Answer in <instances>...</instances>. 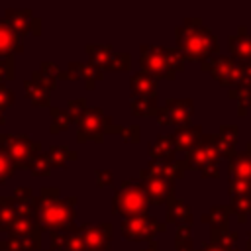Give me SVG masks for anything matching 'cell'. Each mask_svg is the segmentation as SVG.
Returning a JSON list of instances; mask_svg holds the SVG:
<instances>
[{"label": "cell", "mask_w": 251, "mask_h": 251, "mask_svg": "<svg viewBox=\"0 0 251 251\" xmlns=\"http://www.w3.org/2000/svg\"><path fill=\"white\" fill-rule=\"evenodd\" d=\"M176 155V147L173 141V135H159L151 145H149V157L151 161H161V163H173Z\"/></svg>", "instance_id": "44dd1931"}, {"label": "cell", "mask_w": 251, "mask_h": 251, "mask_svg": "<svg viewBox=\"0 0 251 251\" xmlns=\"http://www.w3.org/2000/svg\"><path fill=\"white\" fill-rule=\"evenodd\" d=\"M194 251H231V249H227V247H224V245H216V243H208V245H204L202 249H194Z\"/></svg>", "instance_id": "ee69618b"}, {"label": "cell", "mask_w": 251, "mask_h": 251, "mask_svg": "<svg viewBox=\"0 0 251 251\" xmlns=\"http://www.w3.org/2000/svg\"><path fill=\"white\" fill-rule=\"evenodd\" d=\"M51 161H49V155L47 153H39L33 161H31V165H29V171H31V175L33 176H49L51 175Z\"/></svg>", "instance_id": "836d02e7"}, {"label": "cell", "mask_w": 251, "mask_h": 251, "mask_svg": "<svg viewBox=\"0 0 251 251\" xmlns=\"http://www.w3.org/2000/svg\"><path fill=\"white\" fill-rule=\"evenodd\" d=\"M202 69H204V71H210V75H212L220 84L229 86V88H233V86L245 82L241 65H239L233 57L214 55V57H210L208 61L202 63Z\"/></svg>", "instance_id": "9c48e42d"}, {"label": "cell", "mask_w": 251, "mask_h": 251, "mask_svg": "<svg viewBox=\"0 0 251 251\" xmlns=\"http://www.w3.org/2000/svg\"><path fill=\"white\" fill-rule=\"evenodd\" d=\"M129 104H131V110H133L135 116H155V118H157L159 106H157V100H155V98L131 96Z\"/></svg>", "instance_id": "4dcf8cb0"}, {"label": "cell", "mask_w": 251, "mask_h": 251, "mask_svg": "<svg viewBox=\"0 0 251 251\" xmlns=\"http://www.w3.org/2000/svg\"><path fill=\"white\" fill-rule=\"evenodd\" d=\"M237 135H239V129H237V126H233V124H226V126L220 127L218 137H220V145H222V155H224V157L229 159V157L235 153Z\"/></svg>", "instance_id": "484cf974"}, {"label": "cell", "mask_w": 251, "mask_h": 251, "mask_svg": "<svg viewBox=\"0 0 251 251\" xmlns=\"http://www.w3.org/2000/svg\"><path fill=\"white\" fill-rule=\"evenodd\" d=\"M141 251H157V243H155V241H149V243H147V247H145V249H141Z\"/></svg>", "instance_id": "f6af8a7d"}, {"label": "cell", "mask_w": 251, "mask_h": 251, "mask_svg": "<svg viewBox=\"0 0 251 251\" xmlns=\"http://www.w3.org/2000/svg\"><path fill=\"white\" fill-rule=\"evenodd\" d=\"M231 251H239V249H237V247H233V249H231Z\"/></svg>", "instance_id": "681fc988"}, {"label": "cell", "mask_w": 251, "mask_h": 251, "mask_svg": "<svg viewBox=\"0 0 251 251\" xmlns=\"http://www.w3.org/2000/svg\"><path fill=\"white\" fill-rule=\"evenodd\" d=\"M49 114H51V127H49V131H51L53 135H55V133H61V131H65V129H69V126H71V122H73L69 110L51 106V108H49Z\"/></svg>", "instance_id": "1f68e13d"}, {"label": "cell", "mask_w": 251, "mask_h": 251, "mask_svg": "<svg viewBox=\"0 0 251 251\" xmlns=\"http://www.w3.org/2000/svg\"><path fill=\"white\" fill-rule=\"evenodd\" d=\"M186 173V165L182 159H176L173 163H161V161H149L139 171V182L143 184L149 206L167 204L175 198V180L182 178Z\"/></svg>", "instance_id": "6da1fadb"}, {"label": "cell", "mask_w": 251, "mask_h": 251, "mask_svg": "<svg viewBox=\"0 0 251 251\" xmlns=\"http://www.w3.org/2000/svg\"><path fill=\"white\" fill-rule=\"evenodd\" d=\"M76 139L78 143L84 141H96L102 143L106 133H122L124 127L116 126L110 116H106L100 108H86L78 118H76Z\"/></svg>", "instance_id": "52a82bcc"}, {"label": "cell", "mask_w": 251, "mask_h": 251, "mask_svg": "<svg viewBox=\"0 0 251 251\" xmlns=\"http://www.w3.org/2000/svg\"><path fill=\"white\" fill-rule=\"evenodd\" d=\"M24 90H25V96L29 98V102L33 106L51 108V90L45 88L43 84L35 82L33 78H27V80H24Z\"/></svg>", "instance_id": "d4e9b609"}, {"label": "cell", "mask_w": 251, "mask_h": 251, "mask_svg": "<svg viewBox=\"0 0 251 251\" xmlns=\"http://www.w3.org/2000/svg\"><path fill=\"white\" fill-rule=\"evenodd\" d=\"M82 233L88 251H110L112 245V224H82Z\"/></svg>", "instance_id": "5bb4252c"}, {"label": "cell", "mask_w": 251, "mask_h": 251, "mask_svg": "<svg viewBox=\"0 0 251 251\" xmlns=\"http://www.w3.org/2000/svg\"><path fill=\"white\" fill-rule=\"evenodd\" d=\"M167 222L169 224H176V226H190L192 224L190 206L180 198L169 200L167 202Z\"/></svg>", "instance_id": "603a6c76"}, {"label": "cell", "mask_w": 251, "mask_h": 251, "mask_svg": "<svg viewBox=\"0 0 251 251\" xmlns=\"http://www.w3.org/2000/svg\"><path fill=\"white\" fill-rule=\"evenodd\" d=\"M220 157L222 155V145H220V137L218 133H206L202 137V141L198 143V147H194L190 153H186V157L182 159L186 169H198L202 173V176H210V178H218L220 176Z\"/></svg>", "instance_id": "5b68a950"}, {"label": "cell", "mask_w": 251, "mask_h": 251, "mask_svg": "<svg viewBox=\"0 0 251 251\" xmlns=\"http://www.w3.org/2000/svg\"><path fill=\"white\" fill-rule=\"evenodd\" d=\"M247 153L251 155V143H247Z\"/></svg>", "instance_id": "c3c4849f"}, {"label": "cell", "mask_w": 251, "mask_h": 251, "mask_svg": "<svg viewBox=\"0 0 251 251\" xmlns=\"http://www.w3.org/2000/svg\"><path fill=\"white\" fill-rule=\"evenodd\" d=\"M49 249L51 251H88L82 226H76L71 231H53Z\"/></svg>", "instance_id": "9a60e30c"}, {"label": "cell", "mask_w": 251, "mask_h": 251, "mask_svg": "<svg viewBox=\"0 0 251 251\" xmlns=\"http://www.w3.org/2000/svg\"><path fill=\"white\" fill-rule=\"evenodd\" d=\"M229 51L235 61L251 59V33L245 25H239L233 35H229Z\"/></svg>", "instance_id": "ffe728a7"}, {"label": "cell", "mask_w": 251, "mask_h": 251, "mask_svg": "<svg viewBox=\"0 0 251 251\" xmlns=\"http://www.w3.org/2000/svg\"><path fill=\"white\" fill-rule=\"evenodd\" d=\"M237 63L241 65V71H243L245 80H251V59H247V61H237Z\"/></svg>", "instance_id": "7bdbcfd3"}, {"label": "cell", "mask_w": 251, "mask_h": 251, "mask_svg": "<svg viewBox=\"0 0 251 251\" xmlns=\"http://www.w3.org/2000/svg\"><path fill=\"white\" fill-rule=\"evenodd\" d=\"M47 251H51V249H47Z\"/></svg>", "instance_id": "f907efd6"}, {"label": "cell", "mask_w": 251, "mask_h": 251, "mask_svg": "<svg viewBox=\"0 0 251 251\" xmlns=\"http://www.w3.org/2000/svg\"><path fill=\"white\" fill-rule=\"evenodd\" d=\"M194 112V104L188 98H167L165 106L159 108L157 112V122L163 126H176L178 127H188L190 118Z\"/></svg>", "instance_id": "8fae6325"}, {"label": "cell", "mask_w": 251, "mask_h": 251, "mask_svg": "<svg viewBox=\"0 0 251 251\" xmlns=\"http://www.w3.org/2000/svg\"><path fill=\"white\" fill-rule=\"evenodd\" d=\"M47 155H49V161H51V167H65L69 161H76V151H73L71 147L67 145H51L47 149Z\"/></svg>", "instance_id": "f546056e"}, {"label": "cell", "mask_w": 251, "mask_h": 251, "mask_svg": "<svg viewBox=\"0 0 251 251\" xmlns=\"http://www.w3.org/2000/svg\"><path fill=\"white\" fill-rule=\"evenodd\" d=\"M16 167H14V163L10 161V157L0 149V184H4V182H8L14 175H16Z\"/></svg>", "instance_id": "8d00e7d4"}, {"label": "cell", "mask_w": 251, "mask_h": 251, "mask_svg": "<svg viewBox=\"0 0 251 251\" xmlns=\"http://www.w3.org/2000/svg\"><path fill=\"white\" fill-rule=\"evenodd\" d=\"M31 78H33L35 82H39V84H43L45 88H49L51 92H53V90L57 88V80H53V78H49V76H45V75H43V73H41L39 69L31 73Z\"/></svg>", "instance_id": "ab89813d"}, {"label": "cell", "mask_w": 251, "mask_h": 251, "mask_svg": "<svg viewBox=\"0 0 251 251\" xmlns=\"http://www.w3.org/2000/svg\"><path fill=\"white\" fill-rule=\"evenodd\" d=\"M86 55L90 57V65L108 71H129L131 55L129 53H116L112 45H86Z\"/></svg>", "instance_id": "7c38bea8"}, {"label": "cell", "mask_w": 251, "mask_h": 251, "mask_svg": "<svg viewBox=\"0 0 251 251\" xmlns=\"http://www.w3.org/2000/svg\"><path fill=\"white\" fill-rule=\"evenodd\" d=\"M16 76V63L12 55H2L0 57V84H4V80H14Z\"/></svg>", "instance_id": "d590c367"}, {"label": "cell", "mask_w": 251, "mask_h": 251, "mask_svg": "<svg viewBox=\"0 0 251 251\" xmlns=\"http://www.w3.org/2000/svg\"><path fill=\"white\" fill-rule=\"evenodd\" d=\"M231 212H235L237 222L245 224L251 216V196H231Z\"/></svg>", "instance_id": "d6a6232c"}, {"label": "cell", "mask_w": 251, "mask_h": 251, "mask_svg": "<svg viewBox=\"0 0 251 251\" xmlns=\"http://www.w3.org/2000/svg\"><path fill=\"white\" fill-rule=\"evenodd\" d=\"M4 22L22 37L27 33L33 35H41V20L33 16V12L29 8L25 10H18V8H8L4 14Z\"/></svg>", "instance_id": "4fadbf2b"}, {"label": "cell", "mask_w": 251, "mask_h": 251, "mask_svg": "<svg viewBox=\"0 0 251 251\" xmlns=\"http://www.w3.org/2000/svg\"><path fill=\"white\" fill-rule=\"evenodd\" d=\"M76 196L61 198L57 186L41 188L37 196V222L43 231H71L75 229Z\"/></svg>", "instance_id": "7a4b0ae2"}, {"label": "cell", "mask_w": 251, "mask_h": 251, "mask_svg": "<svg viewBox=\"0 0 251 251\" xmlns=\"http://www.w3.org/2000/svg\"><path fill=\"white\" fill-rule=\"evenodd\" d=\"M247 251H251V235H249V239H247Z\"/></svg>", "instance_id": "7dc6e473"}, {"label": "cell", "mask_w": 251, "mask_h": 251, "mask_svg": "<svg viewBox=\"0 0 251 251\" xmlns=\"http://www.w3.org/2000/svg\"><path fill=\"white\" fill-rule=\"evenodd\" d=\"M86 108H88V106H86V100H84V98H73V100L67 102V110H69L73 122H76V118H78Z\"/></svg>", "instance_id": "74e56055"}, {"label": "cell", "mask_w": 251, "mask_h": 251, "mask_svg": "<svg viewBox=\"0 0 251 251\" xmlns=\"http://www.w3.org/2000/svg\"><path fill=\"white\" fill-rule=\"evenodd\" d=\"M165 229H167V224H161L147 214L126 218L120 224V233L124 235V239H131V241H153V235Z\"/></svg>", "instance_id": "30bf717a"}, {"label": "cell", "mask_w": 251, "mask_h": 251, "mask_svg": "<svg viewBox=\"0 0 251 251\" xmlns=\"http://www.w3.org/2000/svg\"><path fill=\"white\" fill-rule=\"evenodd\" d=\"M229 212H231V208H227V206H214L208 214L202 216V222H206L214 231H226Z\"/></svg>", "instance_id": "4316f807"}, {"label": "cell", "mask_w": 251, "mask_h": 251, "mask_svg": "<svg viewBox=\"0 0 251 251\" xmlns=\"http://www.w3.org/2000/svg\"><path fill=\"white\" fill-rule=\"evenodd\" d=\"M67 75H69V80H78V78H82V80H84V86H86L88 90H92L94 84L104 78V71H102V69H98V67H94V65H90V63H76V61H71V63H69Z\"/></svg>", "instance_id": "2e32d148"}, {"label": "cell", "mask_w": 251, "mask_h": 251, "mask_svg": "<svg viewBox=\"0 0 251 251\" xmlns=\"http://www.w3.org/2000/svg\"><path fill=\"white\" fill-rule=\"evenodd\" d=\"M227 171H229V178H237V180H251V155L245 153H233L227 159Z\"/></svg>", "instance_id": "cb8c5ba5"}, {"label": "cell", "mask_w": 251, "mask_h": 251, "mask_svg": "<svg viewBox=\"0 0 251 251\" xmlns=\"http://www.w3.org/2000/svg\"><path fill=\"white\" fill-rule=\"evenodd\" d=\"M175 37L178 49L186 59L204 63L218 51V41L214 33L202 24L200 18H186L180 25L175 27Z\"/></svg>", "instance_id": "3957f363"}, {"label": "cell", "mask_w": 251, "mask_h": 251, "mask_svg": "<svg viewBox=\"0 0 251 251\" xmlns=\"http://www.w3.org/2000/svg\"><path fill=\"white\" fill-rule=\"evenodd\" d=\"M175 247H176V251H194V247H192V235H190V226H178L176 227Z\"/></svg>", "instance_id": "e575fe53"}, {"label": "cell", "mask_w": 251, "mask_h": 251, "mask_svg": "<svg viewBox=\"0 0 251 251\" xmlns=\"http://www.w3.org/2000/svg\"><path fill=\"white\" fill-rule=\"evenodd\" d=\"M188 59L182 55V51L167 49L161 45H141L139 47V67L143 73L151 75L153 78H165L173 80L178 71L184 69V63Z\"/></svg>", "instance_id": "277c9868"}, {"label": "cell", "mask_w": 251, "mask_h": 251, "mask_svg": "<svg viewBox=\"0 0 251 251\" xmlns=\"http://www.w3.org/2000/svg\"><path fill=\"white\" fill-rule=\"evenodd\" d=\"M8 235H14V237H37L41 239V226L37 222V218H29V216H18L6 229Z\"/></svg>", "instance_id": "ac0fdd59"}, {"label": "cell", "mask_w": 251, "mask_h": 251, "mask_svg": "<svg viewBox=\"0 0 251 251\" xmlns=\"http://www.w3.org/2000/svg\"><path fill=\"white\" fill-rule=\"evenodd\" d=\"M16 53H24L22 37L4 20H0V57L2 55H12L14 57Z\"/></svg>", "instance_id": "7402d4cb"}, {"label": "cell", "mask_w": 251, "mask_h": 251, "mask_svg": "<svg viewBox=\"0 0 251 251\" xmlns=\"http://www.w3.org/2000/svg\"><path fill=\"white\" fill-rule=\"evenodd\" d=\"M171 135H173V141H175L176 151H184V153H190L194 147H198V143H200L202 137H204L200 126L178 127V129H175V133H171Z\"/></svg>", "instance_id": "e0dca14e"}, {"label": "cell", "mask_w": 251, "mask_h": 251, "mask_svg": "<svg viewBox=\"0 0 251 251\" xmlns=\"http://www.w3.org/2000/svg\"><path fill=\"white\" fill-rule=\"evenodd\" d=\"M96 184L98 186H110L112 184V173L110 171H96Z\"/></svg>", "instance_id": "b9f144b4"}, {"label": "cell", "mask_w": 251, "mask_h": 251, "mask_svg": "<svg viewBox=\"0 0 251 251\" xmlns=\"http://www.w3.org/2000/svg\"><path fill=\"white\" fill-rule=\"evenodd\" d=\"M149 198L139 180H124L112 198V212L124 218H135L147 212Z\"/></svg>", "instance_id": "8992f818"}, {"label": "cell", "mask_w": 251, "mask_h": 251, "mask_svg": "<svg viewBox=\"0 0 251 251\" xmlns=\"http://www.w3.org/2000/svg\"><path fill=\"white\" fill-rule=\"evenodd\" d=\"M6 124V116L4 114H0V126H4Z\"/></svg>", "instance_id": "bcb514c9"}, {"label": "cell", "mask_w": 251, "mask_h": 251, "mask_svg": "<svg viewBox=\"0 0 251 251\" xmlns=\"http://www.w3.org/2000/svg\"><path fill=\"white\" fill-rule=\"evenodd\" d=\"M0 149L10 157L16 169H27L31 161L41 153V143L33 141L29 135L0 133Z\"/></svg>", "instance_id": "ba28073f"}, {"label": "cell", "mask_w": 251, "mask_h": 251, "mask_svg": "<svg viewBox=\"0 0 251 251\" xmlns=\"http://www.w3.org/2000/svg\"><path fill=\"white\" fill-rule=\"evenodd\" d=\"M229 98L237 100V114L247 116V110L251 108V80H245V82L229 88Z\"/></svg>", "instance_id": "83f0119b"}, {"label": "cell", "mask_w": 251, "mask_h": 251, "mask_svg": "<svg viewBox=\"0 0 251 251\" xmlns=\"http://www.w3.org/2000/svg\"><path fill=\"white\" fill-rule=\"evenodd\" d=\"M18 204L14 196H0V231L6 233L8 226L18 218Z\"/></svg>", "instance_id": "f1b7e54d"}, {"label": "cell", "mask_w": 251, "mask_h": 251, "mask_svg": "<svg viewBox=\"0 0 251 251\" xmlns=\"http://www.w3.org/2000/svg\"><path fill=\"white\" fill-rule=\"evenodd\" d=\"M14 102H16L14 92H12L6 84H0V114H4V112H6Z\"/></svg>", "instance_id": "f35d334b"}, {"label": "cell", "mask_w": 251, "mask_h": 251, "mask_svg": "<svg viewBox=\"0 0 251 251\" xmlns=\"http://www.w3.org/2000/svg\"><path fill=\"white\" fill-rule=\"evenodd\" d=\"M129 88H131V96H145V98H159V86H157V78H153L151 75L139 71L131 76L129 80Z\"/></svg>", "instance_id": "d6986e66"}, {"label": "cell", "mask_w": 251, "mask_h": 251, "mask_svg": "<svg viewBox=\"0 0 251 251\" xmlns=\"http://www.w3.org/2000/svg\"><path fill=\"white\" fill-rule=\"evenodd\" d=\"M122 137H124L126 141H129V143H137V141H139V126L131 124V126L124 127V129H122Z\"/></svg>", "instance_id": "60d3db41"}]
</instances>
